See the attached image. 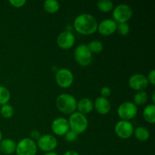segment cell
<instances>
[{"instance_id": "cell-12", "label": "cell", "mask_w": 155, "mask_h": 155, "mask_svg": "<svg viewBox=\"0 0 155 155\" xmlns=\"http://www.w3.org/2000/svg\"><path fill=\"white\" fill-rule=\"evenodd\" d=\"M75 36L71 30H64L57 38V44L61 49L68 50L75 44Z\"/></svg>"}, {"instance_id": "cell-30", "label": "cell", "mask_w": 155, "mask_h": 155, "mask_svg": "<svg viewBox=\"0 0 155 155\" xmlns=\"http://www.w3.org/2000/svg\"><path fill=\"white\" fill-rule=\"evenodd\" d=\"M147 79H148V81L150 84L151 85H155V70H151V71L148 74V77H147Z\"/></svg>"}, {"instance_id": "cell-35", "label": "cell", "mask_w": 155, "mask_h": 155, "mask_svg": "<svg viewBox=\"0 0 155 155\" xmlns=\"http://www.w3.org/2000/svg\"><path fill=\"white\" fill-rule=\"evenodd\" d=\"M3 139V138H2V132L0 131V142H2V140Z\"/></svg>"}, {"instance_id": "cell-18", "label": "cell", "mask_w": 155, "mask_h": 155, "mask_svg": "<svg viewBox=\"0 0 155 155\" xmlns=\"http://www.w3.org/2000/svg\"><path fill=\"white\" fill-rule=\"evenodd\" d=\"M133 135L135 136L136 139H137L140 142H146L150 137V132L147 128L140 126V127H138L134 129Z\"/></svg>"}, {"instance_id": "cell-32", "label": "cell", "mask_w": 155, "mask_h": 155, "mask_svg": "<svg viewBox=\"0 0 155 155\" xmlns=\"http://www.w3.org/2000/svg\"><path fill=\"white\" fill-rule=\"evenodd\" d=\"M64 155H80L78 152L74 151V150H70V151H66V152L64 154Z\"/></svg>"}, {"instance_id": "cell-28", "label": "cell", "mask_w": 155, "mask_h": 155, "mask_svg": "<svg viewBox=\"0 0 155 155\" xmlns=\"http://www.w3.org/2000/svg\"><path fill=\"white\" fill-rule=\"evenodd\" d=\"M9 3L15 8H21L27 3L26 0H9Z\"/></svg>"}, {"instance_id": "cell-16", "label": "cell", "mask_w": 155, "mask_h": 155, "mask_svg": "<svg viewBox=\"0 0 155 155\" xmlns=\"http://www.w3.org/2000/svg\"><path fill=\"white\" fill-rule=\"evenodd\" d=\"M77 109L78 112L83 114H87L92 111L94 109V103L91 99L88 98H83L77 101Z\"/></svg>"}, {"instance_id": "cell-7", "label": "cell", "mask_w": 155, "mask_h": 155, "mask_svg": "<svg viewBox=\"0 0 155 155\" xmlns=\"http://www.w3.org/2000/svg\"><path fill=\"white\" fill-rule=\"evenodd\" d=\"M74 77L72 71L68 68H61L56 71L55 82L59 87L68 89L72 86Z\"/></svg>"}, {"instance_id": "cell-19", "label": "cell", "mask_w": 155, "mask_h": 155, "mask_svg": "<svg viewBox=\"0 0 155 155\" xmlns=\"http://www.w3.org/2000/svg\"><path fill=\"white\" fill-rule=\"evenodd\" d=\"M143 117L148 124H154L155 123V105L151 104L147 105L143 110Z\"/></svg>"}, {"instance_id": "cell-27", "label": "cell", "mask_w": 155, "mask_h": 155, "mask_svg": "<svg viewBox=\"0 0 155 155\" xmlns=\"http://www.w3.org/2000/svg\"><path fill=\"white\" fill-rule=\"evenodd\" d=\"M64 137H65V139H66L67 142H74L77 139V138H78V135L76 134L74 132L71 131V130H70L69 131H68V133L64 135Z\"/></svg>"}, {"instance_id": "cell-22", "label": "cell", "mask_w": 155, "mask_h": 155, "mask_svg": "<svg viewBox=\"0 0 155 155\" xmlns=\"http://www.w3.org/2000/svg\"><path fill=\"white\" fill-rule=\"evenodd\" d=\"M97 7L98 10L106 13V12H110L113 11L114 6V3L110 0H99L97 2Z\"/></svg>"}, {"instance_id": "cell-23", "label": "cell", "mask_w": 155, "mask_h": 155, "mask_svg": "<svg viewBox=\"0 0 155 155\" xmlns=\"http://www.w3.org/2000/svg\"><path fill=\"white\" fill-rule=\"evenodd\" d=\"M11 98L10 91L6 87L0 86V105H4L8 103Z\"/></svg>"}, {"instance_id": "cell-24", "label": "cell", "mask_w": 155, "mask_h": 155, "mask_svg": "<svg viewBox=\"0 0 155 155\" xmlns=\"http://www.w3.org/2000/svg\"><path fill=\"white\" fill-rule=\"evenodd\" d=\"M86 45L89 51L92 52V53H100L101 51H102L103 48H104L103 44L99 40H92L89 42V44Z\"/></svg>"}, {"instance_id": "cell-10", "label": "cell", "mask_w": 155, "mask_h": 155, "mask_svg": "<svg viewBox=\"0 0 155 155\" xmlns=\"http://www.w3.org/2000/svg\"><path fill=\"white\" fill-rule=\"evenodd\" d=\"M114 131L119 138L122 139H128L133 135L134 127L130 121L120 120L115 125Z\"/></svg>"}, {"instance_id": "cell-21", "label": "cell", "mask_w": 155, "mask_h": 155, "mask_svg": "<svg viewBox=\"0 0 155 155\" xmlns=\"http://www.w3.org/2000/svg\"><path fill=\"white\" fill-rule=\"evenodd\" d=\"M148 95L145 91H139L136 92L133 97V103L137 105H142L148 101Z\"/></svg>"}, {"instance_id": "cell-34", "label": "cell", "mask_w": 155, "mask_h": 155, "mask_svg": "<svg viewBox=\"0 0 155 155\" xmlns=\"http://www.w3.org/2000/svg\"><path fill=\"white\" fill-rule=\"evenodd\" d=\"M151 101H152V104H154V103H155V92H152V95H151Z\"/></svg>"}, {"instance_id": "cell-1", "label": "cell", "mask_w": 155, "mask_h": 155, "mask_svg": "<svg viewBox=\"0 0 155 155\" xmlns=\"http://www.w3.org/2000/svg\"><path fill=\"white\" fill-rule=\"evenodd\" d=\"M98 21L93 15L83 13L74 19L73 25L76 31L82 35H91L97 31Z\"/></svg>"}, {"instance_id": "cell-26", "label": "cell", "mask_w": 155, "mask_h": 155, "mask_svg": "<svg viewBox=\"0 0 155 155\" xmlns=\"http://www.w3.org/2000/svg\"><path fill=\"white\" fill-rule=\"evenodd\" d=\"M117 31L121 35V36H127L130 33V27L127 23H121L117 24Z\"/></svg>"}, {"instance_id": "cell-2", "label": "cell", "mask_w": 155, "mask_h": 155, "mask_svg": "<svg viewBox=\"0 0 155 155\" xmlns=\"http://www.w3.org/2000/svg\"><path fill=\"white\" fill-rule=\"evenodd\" d=\"M56 107L62 114L71 115L77 110V101L74 95L68 93H62L55 100Z\"/></svg>"}, {"instance_id": "cell-9", "label": "cell", "mask_w": 155, "mask_h": 155, "mask_svg": "<svg viewBox=\"0 0 155 155\" xmlns=\"http://www.w3.org/2000/svg\"><path fill=\"white\" fill-rule=\"evenodd\" d=\"M37 148L43 152L53 151L58 146V140L54 136L50 134L42 135L37 140Z\"/></svg>"}, {"instance_id": "cell-14", "label": "cell", "mask_w": 155, "mask_h": 155, "mask_svg": "<svg viewBox=\"0 0 155 155\" xmlns=\"http://www.w3.org/2000/svg\"><path fill=\"white\" fill-rule=\"evenodd\" d=\"M51 130L58 136H64V135L70 130L68 120L64 117H58L52 121Z\"/></svg>"}, {"instance_id": "cell-3", "label": "cell", "mask_w": 155, "mask_h": 155, "mask_svg": "<svg viewBox=\"0 0 155 155\" xmlns=\"http://www.w3.org/2000/svg\"><path fill=\"white\" fill-rule=\"evenodd\" d=\"M68 120L70 130L74 132L76 134H82L87 130L89 126V121L86 115L80 113L78 111H75L70 115Z\"/></svg>"}, {"instance_id": "cell-4", "label": "cell", "mask_w": 155, "mask_h": 155, "mask_svg": "<svg viewBox=\"0 0 155 155\" xmlns=\"http://www.w3.org/2000/svg\"><path fill=\"white\" fill-rule=\"evenodd\" d=\"M112 15L113 20L117 24L127 23L133 16V9L129 5L122 3L114 8Z\"/></svg>"}, {"instance_id": "cell-15", "label": "cell", "mask_w": 155, "mask_h": 155, "mask_svg": "<svg viewBox=\"0 0 155 155\" xmlns=\"http://www.w3.org/2000/svg\"><path fill=\"white\" fill-rule=\"evenodd\" d=\"M94 107L99 114L106 115L110 112L111 105L107 98L99 96L95 99V103H94Z\"/></svg>"}, {"instance_id": "cell-13", "label": "cell", "mask_w": 155, "mask_h": 155, "mask_svg": "<svg viewBox=\"0 0 155 155\" xmlns=\"http://www.w3.org/2000/svg\"><path fill=\"white\" fill-rule=\"evenodd\" d=\"M117 24L113 19H104L98 24L97 31L104 36H110L117 31Z\"/></svg>"}, {"instance_id": "cell-5", "label": "cell", "mask_w": 155, "mask_h": 155, "mask_svg": "<svg viewBox=\"0 0 155 155\" xmlns=\"http://www.w3.org/2000/svg\"><path fill=\"white\" fill-rule=\"evenodd\" d=\"M74 56L77 64L82 67L89 66L92 61V52L85 44H80L75 48Z\"/></svg>"}, {"instance_id": "cell-6", "label": "cell", "mask_w": 155, "mask_h": 155, "mask_svg": "<svg viewBox=\"0 0 155 155\" xmlns=\"http://www.w3.org/2000/svg\"><path fill=\"white\" fill-rule=\"evenodd\" d=\"M37 145L35 141L30 138H24L17 143V155H36L37 153Z\"/></svg>"}, {"instance_id": "cell-33", "label": "cell", "mask_w": 155, "mask_h": 155, "mask_svg": "<svg viewBox=\"0 0 155 155\" xmlns=\"http://www.w3.org/2000/svg\"><path fill=\"white\" fill-rule=\"evenodd\" d=\"M43 155H58V154L56 152H54V151H50V152L45 153Z\"/></svg>"}, {"instance_id": "cell-31", "label": "cell", "mask_w": 155, "mask_h": 155, "mask_svg": "<svg viewBox=\"0 0 155 155\" xmlns=\"http://www.w3.org/2000/svg\"><path fill=\"white\" fill-rule=\"evenodd\" d=\"M40 136H41V134L38 130H32V131L30 132V139H31L33 141L38 140V139L40 138Z\"/></svg>"}, {"instance_id": "cell-11", "label": "cell", "mask_w": 155, "mask_h": 155, "mask_svg": "<svg viewBox=\"0 0 155 155\" xmlns=\"http://www.w3.org/2000/svg\"><path fill=\"white\" fill-rule=\"evenodd\" d=\"M129 86L132 89L136 91H144L148 86V79L146 76L142 74H135L129 79Z\"/></svg>"}, {"instance_id": "cell-17", "label": "cell", "mask_w": 155, "mask_h": 155, "mask_svg": "<svg viewBox=\"0 0 155 155\" xmlns=\"http://www.w3.org/2000/svg\"><path fill=\"white\" fill-rule=\"evenodd\" d=\"M17 144L13 139H4L0 142V151L5 154H12L16 151Z\"/></svg>"}, {"instance_id": "cell-25", "label": "cell", "mask_w": 155, "mask_h": 155, "mask_svg": "<svg viewBox=\"0 0 155 155\" xmlns=\"http://www.w3.org/2000/svg\"><path fill=\"white\" fill-rule=\"evenodd\" d=\"M0 113H1V115L3 117L8 119V118L13 117L14 114H15V110H14V107L11 104H6L2 106Z\"/></svg>"}, {"instance_id": "cell-29", "label": "cell", "mask_w": 155, "mask_h": 155, "mask_svg": "<svg viewBox=\"0 0 155 155\" xmlns=\"http://www.w3.org/2000/svg\"><path fill=\"white\" fill-rule=\"evenodd\" d=\"M100 93H101V97L107 98V97L110 96V94H111V89L108 86H103L100 90Z\"/></svg>"}, {"instance_id": "cell-20", "label": "cell", "mask_w": 155, "mask_h": 155, "mask_svg": "<svg viewBox=\"0 0 155 155\" xmlns=\"http://www.w3.org/2000/svg\"><path fill=\"white\" fill-rule=\"evenodd\" d=\"M43 8L49 14H54L60 9V4L56 0H46L43 3Z\"/></svg>"}, {"instance_id": "cell-36", "label": "cell", "mask_w": 155, "mask_h": 155, "mask_svg": "<svg viewBox=\"0 0 155 155\" xmlns=\"http://www.w3.org/2000/svg\"><path fill=\"white\" fill-rule=\"evenodd\" d=\"M0 155H1V151H0Z\"/></svg>"}, {"instance_id": "cell-8", "label": "cell", "mask_w": 155, "mask_h": 155, "mask_svg": "<svg viewBox=\"0 0 155 155\" xmlns=\"http://www.w3.org/2000/svg\"><path fill=\"white\" fill-rule=\"evenodd\" d=\"M137 106L132 101L123 102L117 109V114L121 120H130L137 115Z\"/></svg>"}]
</instances>
